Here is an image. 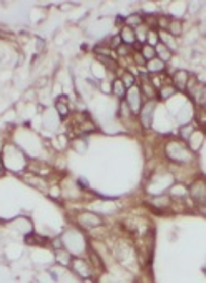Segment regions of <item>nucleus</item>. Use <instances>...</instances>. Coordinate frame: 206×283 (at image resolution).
I'll list each match as a JSON object with an SVG mask.
<instances>
[{
    "label": "nucleus",
    "mask_w": 206,
    "mask_h": 283,
    "mask_svg": "<svg viewBox=\"0 0 206 283\" xmlns=\"http://www.w3.org/2000/svg\"><path fill=\"white\" fill-rule=\"evenodd\" d=\"M168 197H177V198H186L188 197V188L185 185H181V183H177V185H173L171 188H169V195Z\"/></svg>",
    "instance_id": "f3484780"
},
{
    "label": "nucleus",
    "mask_w": 206,
    "mask_h": 283,
    "mask_svg": "<svg viewBox=\"0 0 206 283\" xmlns=\"http://www.w3.org/2000/svg\"><path fill=\"white\" fill-rule=\"evenodd\" d=\"M55 108H57L58 115L62 117V118H65V117L70 115V105H68V102L65 100V97H62L60 100L55 102Z\"/></svg>",
    "instance_id": "dca6fc26"
},
{
    "label": "nucleus",
    "mask_w": 206,
    "mask_h": 283,
    "mask_svg": "<svg viewBox=\"0 0 206 283\" xmlns=\"http://www.w3.org/2000/svg\"><path fill=\"white\" fill-rule=\"evenodd\" d=\"M195 125H190V123H186V125H181L180 130H178V135H180V140L181 142H188L190 140V137L195 134Z\"/></svg>",
    "instance_id": "4468645a"
},
{
    "label": "nucleus",
    "mask_w": 206,
    "mask_h": 283,
    "mask_svg": "<svg viewBox=\"0 0 206 283\" xmlns=\"http://www.w3.org/2000/svg\"><path fill=\"white\" fill-rule=\"evenodd\" d=\"M145 44L150 45V47H155L160 44V39H158V30H150L147 32V39H145Z\"/></svg>",
    "instance_id": "4be33fe9"
},
{
    "label": "nucleus",
    "mask_w": 206,
    "mask_h": 283,
    "mask_svg": "<svg viewBox=\"0 0 206 283\" xmlns=\"http://www.w3.org/2000/svg\"><path fill=\"white\" fill-rule=\"evenodd\" d=\"M142 23H143V17L140 14H131L125 19V27H130V28H136Z\"/></svg>",
    "instance_id": "aec40b11"
},
{
    "label": "nucleus",
    "mask_w": 206,
    "mask_h": 283,
    "mask_svg": "<svg viewBox=\"0 0 206 283\" xmlns=\"http://www.w3.org/2000/svg\"><path fill=\"white\" fill-rule=\"evenodd\" d=\"M57 262L62 263L63 267H70L72 263V254L66 248H62V250H57Z\"/></svg>",
    "instance_id": "6ab92c4d"
},
{
    "label": "nucleus",
    "mask_w": 206,
    "mask_h": 283,
    "mask_svg": "<svg viewBox=\"0 0 206 283\" xmlns=\"http://www.w3.org/2000/svg\"><path fill=\"white\" fill-rule=\"evenodd\" d=\"M27 242L30 245H42V243H45V238H40V237H37V235H32V237L27 238Z\"/></svg>",
    "instance_id": "bb28decb"
},
{
    "label": "nucleus",
    "mask_w": 206,
    "mask_h": 283,
    "mask_svg": "<svg viewBox=\"0 0 206 283\" xmlns=\"http://www.w3.org/2000/svg\"><path fill=\"white\" fill-rule=\"evenodd\" d=\"M88 257H90L88 265L92 267V270H103V262H101L100 255L96 254L95 250H90V251H88Z\"/></svg>",
    "instance_id": "a211bd4d"
},
{
    "label": "nucleus",
    "mask_w": 206,
    "mask_h": 283,
    "mask_svg": "<svg viewBox=\"0 0 206 283\" xmlns=\"http://www.w3.org/2000/svg\"><path fill=\"white\" fill-rule=\"evenodd\" d=\"M155 108H156V102H155V100H148V102H145V104H143L140 113H138V120H140L142 129L148 130V129L151 127V122H153Z\"/></svg>",
    "instance_id": "f03ea898"
},
{
    "label": "nucleus",
    "mask_w": 206,
    "mask_h": 283,
    "mask_svg": "<svg viewBox=\"0 0 206 283\" xmlns=\"http://www.w3.org/2000/svg\"><path fill=\"white\" fill-rule=\"evenodd\" d=\"M118 37L122 39V44H125V45L131 47V49H133V45L136 44V39H135V32H133V28H130V27H125V25H123V28L120 30Z\"/></svg>",
    "instance_id": "9d476101"
},
{
    "label": "nucleus",
    "mask_w": 206,
    "mask_h": 283,
    "mask_svg": "<svg viewBox=\"0 0 206 283\" xmlns=\"http://www.w3.org/2000/svg\"><path fill=\"white\" fill-rule=\"evenodd\" d=\"M5 172V167H4V162H2V156H0V175Z\"/></svg>",
    "instance_id": "c85d7f7f"
},
{
    "label": "nucleus",
    "mask_w": 206,
    "mask_h": 283,
    "mask_svg": "<svg viewBox=\"0 0 206 283\" xmlns=\"http://www.w3.org/2000/svg\"><path fill=\"white\" fill-rule=\"evenodd\" d=\"M190 72L186 70H178L173 74V82L171 85L177 88V92L180 90V92H186V85H188V80H190Z\"/></svg>",
    "instance_id": "423d86ee"
},
{
    "label": "nucleus",
    "mask_w": 206,
    "mask_h": 283,
    "mask_svg": "<svg viewBox=\"0 0 206 283\" xmlns=\"http://www.w3.org/2000/svg\"><path fill=\"white\" fill-rule=\"evenodd\" d=\"M77 222L82 228H96L103 225V218L93 212H80L77 215Z\"/></svg>",
    "instance_id": "20e7f679"
},
{
    "label": "nucleus",
    "mask_w": 206,
    "mask_h": 283,
    "mask_svg": "<svg viewBox=\"0 0 206 283\" xmlns=\"http://www.w3.org/2000/svg\"><path fill=\"white\" fill-rule=\"evenodd\" d=\"M115 52H117L118 58H130V57H131V53H133V49H131V47H128V45L122 44V45H120Z\"/></svg>",
    "instance_id": "5701e85b"
},
{
    "label": "nucleus",
    "mask_w": 206,
    "mask_h": 283,
    "mask_svg": "<svg viewBox=\"0 0 206 283\" xmlns=\"http://www.w3.org/2000/svg\"><path fill=\"white\" fill-rule=\"evenodd\" d=\"M74 148L77 150L78 153H83L85 150H87V143H85L83 140H75L74 142Z\"/></svg>",
    "instance_id": "a878e982"
},
{
    "label": "nucleus",
    "mask_w": 206,
    "mask_h": 283,
    "mask_svg": "<svg viewBox=\"0 0 206 283\" xmlns=\"http://www.w3.org/2000/svg\"><path fill=\"white\" fill-rule=\"evenodd\" d=\"M110 90H112V93L115 95V97H118V99H125V95H126V88L123 87V83H122V80H120V78H115L113 80V83H112V87H110Z\"/></svg>",
    "instance_id": "ddd939ff"
},
{
    "label": "nucleus",
    "mask_w": 206,
    "mask_h": 283,
    "mask_svg": "<svg viewBox=\"0 0 206 283\" xmlns=\"http://www.w3.org/2000/svg\"><path fill=\"white\" fill-rule=\"evenodd\" d=\"M125 102H126V105H128L130 112L136 117L138 113H140L143 104H145V99H143V95L140 92V88H138V85H133L131 88L126 90Z\"/></svg>",
    "instance_id": "f257e3e1"
},
{
    "label": "nucleus",
    "mask_w": 206,
    "mask_h": 283,
    "mask_svg": "<svg viewBox=\"0 0 206 283\" xmlns=\"http://www.w3.org/2000/svg\"><path fill=\"white\" fill-rule=\"evenodd\" d=\"M140 53H142V57L145 58V62H148V60H151V58H156L155 47H150L147 44H143L140 47Z\"/></svg>",
    "instance_id": "412c9836"
},
{
    "label": "nucleus",
    "mask_w": 206,
    "mask_h": 283,
    "mask_svg": "<svg viewBox=\"0 0 206 283\" xmlns=\"http://www.w3.org/2000/svg\"><path fill=\"white\" fill-rule=\"evenodd\" d=\"M70 267H72V270H74V272H75L78 276H82V278H85V280L90 278V276H92V273H93V270H92V267L88 265V262L83 260V258H80V257L72 258Z\"/></svg>",
    "instance_id": "39448f33"
},
{
    "label": "nucleus",
    "mask_w": 206,
    "mask_h": 283,
    "mask_svg": "<svg viewBox=\"0 0 206 283\" xmlns=\"http://www.w3.org/2000/svg\"><path fill=\"white\" fill-rule=\"evenodd\" d=\"M150 205H151V208L155 210V212L161 213L163 210L169 208V205H171V198H169L168 195H155L150 200Z\"/></svg>",
    "instance_id": "6e6552de"
},
{
    "label": "nucleus",
    "mask_w": 206,
    "mask_h": 283,
    "mask_svg": "<svg viewBox=\"0 0 206 283\" xmlns=\"http://www.w3.org/2000/svg\"><path fill=\"white\" fill-rule=\"evenodd\" d=\"M166 34H169L171 37H180L181 34H183V22H181L180 19H169L168 25H166Z\"/></svg>",
    "instance_id": "1a4fd4ad"
},
{
    "label": "nucleus",
    "mask_w": 206,
    "mask_h": 283,
    "mask_svg": "<svg viewBox=\"0 0 206 283\" xmlns=\"http://www.w3.org/2000/svg\"><path fill=\"white\" fill-rule=\"evenodd\" d=\"M53 248H55V250H62V248H65V246H63V242H62V240H53Z\"/></svg>",
    "instance_id": "cd10ccee"
},
{
    "label": "nucleus",
    "mask_w": 206,
    "mask_h": 283,
    "mask_svg": "<svg viewBox=\"0 0 206 283\" xmlns=\"http://www.w3.org/2000/svg\"><path fill=\"white\" fill-rule=\"evenodd\" d=\"M145 69H147L148 75H163L166 70V64L161 62L160 58H151L145 64Z\"/></svg>",
    "instance_id": "0eeeda50"
},
{
    "label": "nucleus",
    "mask_w": 206,
    "mask_h": 283,
    "mask_svg": "<svg viewBox=\"0 0 206 283\" xmlns=\"http://www.w3.org/2000/svg\"><path fill=\"white\" fill-rule=\"evenodd\" d=\"M131 58H133V62H135L138 67H145V58L142 57V53H140V50H136V52H133L131 53Z\"/></svg>",
    "instance_id": "393cba45"
},
{
    "label": "nucleus",
    "mask_w": 206,
    "mask_h": 283,
    "mask_svg": "<svg viewBox=\"0 0 206 283\" xmlns=\"http://www.w3.org/2000/svg\"><path fill=\"white\" fill-rule=\"evenodd\" d=\"M206 185H204V180H195L190 188H188V195L191 197V200L196 203V205H204V198H206Z\"/></svg>",
    "instance_id": "7ed1b4c3"
},
{
    "label": "nucleus",
    "mask_w": 206,
    "mask_h": 283,
    "mask_svg": "<svg viewBox=\"0 0 206 283\" xmlns=\"http://www.w3.org/2000/svg\"><path fill=\"white\" fill-rule=\"evenodd\" d=\"M155 53H156V58H160L161 62H169V60H171V57H173V52L169 50V49H166L165 45L163 44H158V45H155Z\"/></svg>",
    "instance_id": "f8f14e48"
},
{
    "label": "nucleus",
    "mask_w": 206,
    "mask_h": 283,
    "mask_svg": "<svg viewBox=\"0 0 206 283\" xmlns=\"http://www.w3.org/2000/svg\"><path fill=\"white\" fill-rule=\"evenodd\" d=\"M120 80H122V83H123V87L128 90V88H131L133 85H136V77H135V74H133V72H128V70H123V74H122V77H118Z\"/></svg>",
    "instance_id": "2eb2a0df"
},
{
    "label": "nucleus",
    "mask_w": 206,
    "mask_h": 283,
    "mask_svg": "<svg viewBox=\"0 0 206 283\" xmlns=\"http://www.w3.org/2000/svg\"><path fill=\"white\" fill-rule=\"evenodd\" d=\"M120 115L123 117V120H133L135 118V115L130 112V108H128V105H126L125 100H122V104H120Z\"/></svg>",
    "instance_id": "b1692460"
},
{
    "label": "nucleus",
    "mask_w": 206,
    "mask_h": 283,
    "mask_svg": "<svg viewBox=\"0 0 206 283\" xmlns=\"http://www.w3.org/2000/svg\"><path fill=\"white\" fill-rule=\"evenodd\" d=\"M177 93V88H175L171 83H165L156 90V99L158 100H169L173 99V95Z\"/></svg>",
    "instance_id": "9b49d317"
}]
</instances>
